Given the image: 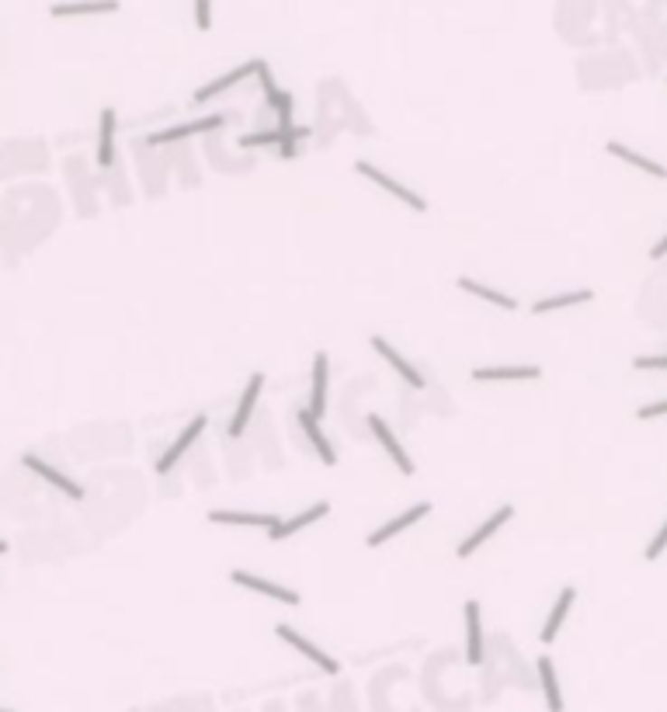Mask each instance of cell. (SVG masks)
Returning <instances> with one entry per match:
<instances>
[{
	"label": "cell",
	"mask_w": 667,
	"mask_h": 712,
	"mask_svg": "<svg viewBox=\"0 0 667 712\" xmlns=\"http://www.w3.org/2000/svg\"><path fill=\"white\" fill-rule=\"evenodd\" d=\"M275 636H278L282 643H289L292 650L299 653V657H306V660H310L316 670H324V674H331V678H334V674H341V660H337V657H331L327 650H320V646L313 643V640H306V636H303L296 625L278 623V625H275Z\"/></svg>",
	"instance_id": "obj_1"
},
{
	"label": "cell",
	"mask_w": 667,
	"mask_h": 712,
	"mask_svg": "<svg viewBox=\"0 0 667 712\" xmlns=\"http://www.w3.org/2000/svg\"><path fill=\"white\" fill-rule=\"evenodd\" d=\"M355 174H362L365 181H372L376 188H382L386 195H393V199L400 201V205H407V209H414V212H427V201H424V195L410 192V188H407V184H400L397 178H390L386 171H379L376 164H369V160H358Z\"/></svg>",
	"instance_id": "obj_2"
},
{
	"label": "cell",
	"mask_w": 667,
	"mask_h": 712,
	"mask_svg": "<svg viewBox=\"0 0 667 712\" xmlns=\"http://www.w3.org/2000/svg\"><path fill=\"white\" fill-rule=\"evenodd\" d=\"M226 118L230 115H205V118H195V122H184V126H171V129H156L150 133L143 143L146 146H171V143H184V139H192V136H205V133H216L226 126Z\"/></svg>",
	"instance_id": "obj_3"
},
{
	"label": "cell",
	"mask_w": 667,
	"mask_h": 712,
	"mask_svg": "<svg viewBox=\"0 0 667 712\" xmlns=\"http://www.w3.org/2000/svg\"><path fill=\"white\" fill-rule=\"evenodd\" d=\"M230 580H233L237 587L254 591V595H261V598L278 601V604H289V608H296V604H299V591H292V587L278 584V580L258 577V574H250V570H233V574H230Z\"/></svg>",
	"instance_id": "obj_4"
},
{
	"label": "cell",
	"mask_w": 667,
	"mask_h": 712,
	"mask_svg": "<svg viewBox=\"0 0 667 712\" xmlns=\"http://www.w3.org/2000/svg\"><path fill=\"white\" fill-rule=\"evenodd\" d=\"M369 431H372V438L379 442V448L390 455V463L400 469V476H414V459H410V455H407V448L400 445L397 431L382 421L379 414H369Z\"/></svg>",
	"instance_id": "obj_5"
},
{
	"label": "cell",
	"mask_w": 667,
	"mask_h": 712,
	"mask_svg": "<svg viewBox=\"0 0 667 712\" xmlns=\"http://www.w3.org/2000/svg\"><path fill=\"white\" fill-rule=\"evenodd\" d=\"M512 518H514V508H512V504H501L497 511L490 514L487 521H480V525H476V529H473V532H469L466 539L459 542L456 557H459V559H469L473 553H476V549H484V542H490V539L501 532V529H504V525H508Z\"/></svg>",
	"instance_id": "obj_6"
},
{
	"label": "cell",
	"mask_w": 667,
	"mask_h": 712,
	"mask_svg": "<svg viewBox=\"0 0 667 712\" xmlns=\"http://www.w3.org/2000/svg\"><path fill=\"white\" fill-rule=\"evenodd\" d=\"M261 389H265V372H254V376L247 379L244 393H240V403H237L233 417H230V424H226V435H230L233 442L247 431V424H250L254 410H258V400H261Z\"/></svg>",
	"instance_id": "obj_7"
},
{
	"label": "cell",
	"mask_w": 667,
	"mask_h": 712,
	"mask_svg": "<svg viewBox=\"0 0 667 712\" xmlns=\"http://www.w3.org/2000/svg\"><path fill=\"white\" fill-rule=\"evenodd\" d=\"M205 427H209V417H205V414H195L192 421L184 424V431H181L178 438L171 442V448H167V452L156 459V473L164 476V473H171V469L178 466L181 459H184V452H188V448H192L202 438V431H205Z\"/></svg>",
	"instance_id": "obj_8"
},
{
	"label": "cell",
	"mask_w": 667,
	"mask_h": 712,
	"mask_svg": "<svg viewBox=\"0 0 667 712\" xmlns=\"http://www.w3.org/2000/svg\"><path fill=\"white\" fill-rule=\"evenodd\" d=\"M22 466L28 469V473H35L39 480H45L49 487H56L60 493H63V497H70V501H80V497H84V487H80L77 480H70L63 469L49 466V463H45V459H39L35 452H24V455H22Z\"/></svg>",
	"instance_id": "obj_9"
},
{
	"label": "cell",
	"mask_w": 667,
	"mask_h": 712,
	"mask_svg": "<svg viewBox=\"0 0 667 712\" xmlns=\"http://www.w3.org/2000/svg\"><path fill=\"white\" fill-rule=\"evenodd\" d=\"M427 514H431V501H418L414 508H407V511H400V514H397V518H390L386 525H379L376 532L369 535V546H372V549H379V546H386L390 539H397V535H403V532H407V529H410V525H418V521H424Z\"/></svg>",
	"instance_id": "obj_10"
},
{
	"label": "cell",
	"mask_w": 667,
	"mask_h": 712,
	"mask_svg": "<svg viewBox=\"0 0 667 712\" xmlns=\"http://www.w3.org/2000/svg\"><path fill=\"white\" fill-rule=\"evenodd\" d=\"M327 389H331V355L316 351L310 369V414L324 417L327 414Z\"/></svg>",
	"instance_id": "obj_11"
},
{
	"label": "cell",
	"mask_w": 667,
	"mask_h": 712,
	"mask_svg": "<svg viewBox=\"0 0 667 712\" xmlns=\"http://www.w3.org/2000/svg\"><path fill=\"white\" fill-rule=\"evenodd\" d=\"M327 514H331V504H327V501H313L306 511L292 514L286 521H278L275 529H268V539H271V542H286V539H292L296 532H303V529H310L316 521H324Z\"/></svg>",
	"instance_id": "obj_12"
},
{
	"label": "cell",
	"mask_w": 667,
	"mask_h": 712,
	"mask_svg": "<svg viewBox=\"0 0 667 712\" xmlns=\"http://www.w3.org/2000/svg\"><path fill=\"white\" fill-rule=\"evenodd\" d=\"M296 421H299L306 442H310L313 452H316V459H320L324 466H337V448L327 442V435H324V427H320V417H313L310 407H299V410H296Z\"/></svg>",
	"instance_id": "obj_13"
},
{
	"label": "cell",
	"mask_w": 667,
	"mask_h": 712,
	"mask_svg": "<svg viewBox=\"0 0 667 712\" xmlns=\"http://www.w3.org/2000/svg\"><path fill=\"white\" fill-rule=\"evenodd\" d=\"M372 351H376V355L382 358V361H386V365H390V369H393V372H397V376H400L403 382H407V386H414V389H424L421 369H418V365H410V361H407V358H403L400 351H397V348H393V344L386 341V337H372Z\"/></svg>",
	"instance_id": "obj_14"
},
{
	"label": "cell",
	"mask_w": 667,
	"mask_h": 712,
	"mask_svg": "<svg viewBox=\"0 0 667 712\" xmlns=\"http://www.w3.org/2000/svg\"><path fill=\"white\" fill-rule=\"evenodd\" d=\"M463 619H466V664L480 668L484 664V615H480V601L469 598L463 604Z\"/></svg>",
	"instance_id": "obj_15"
},
{
	"label": "cell",
	"mask_w": 667,
	"mask_h": 712,
	"mask_svg": "<svg viewBox=\"0 0 667 712\" xmlns=\"http://www.w3.org/2000/svg\"><path fill=\"white\" fill-rule=\"evenodd\" d=\"M258 73V60H250V63H240V67H233L230 73H222V77H216V80H209L205 88L195 90V105H209L212 98H220V94H226V90H233L240 80H247V77H254Z\"/></svg>",
	"instance_id": "obj_16"
},
{
	"label": "cell",
	"mask_w": 667,
	"mask_h": 712,
	"mask_svg": "<svg viewBox=\"0 0 667 712\" xmlns=\"http://www.w3.org/2000/svg\"><path fill=\"white\" fill-rule=\"evenodd\" d=\"M209 521L212 525H233V529H275L282 518L265 511H226V508H212L209 511Z\"/></svg>",
	"instance_id": "obj_17"
},
{
	"label": "cell",
	"mask_w": 667,
	"mask_h": 712,
	"mask_svg": "<svg viewBox=\"0 0 667 712\" xmlns=\"http://www.w3.org/2000/svg\"><path fill=\"white\" fill-rule=\"evenodd\" d=\"M539 376H542L539 365H484V369H473L476 382H535Z\"/></svg>",
	"instance_id": "obj_18"
},
{
	"label": "cell",
	"mask_w": 667,
	"mask_h": 712,
	"mask_svg": "<svg viewBox=\"0 0 667 712\" xmlns=\"http://www.w3.org/2000/svg\"><path fill=\"white\" fill-rule=\"evenodd\" d=\"M574 601H578V587H563V591L556 595L553 608H550V615H546V623H542V632H539V640H542L546 646L559 636V629H563V623H567V615H570Z\"/></svg>",
	"instance_id": "obj_19"
},
{
	"label": "cell",
	"mask_w": 667,
	"mask_h": 712,
	"mask_svg": "<svg viewBox=\"0 0 667 712\" xmlns=\"http://www.w3.org/2000/svg\"><path fill=\"white\" fill-rule=\"evenodd\" d=\"M122 4L118 0H67V4H52L49 14L52 18H84V14H115Z\"/></svg>",
	"instance_id": "obj_20"
},
{
	"label": "cell",
	"mask_w": 667,
	"mask_h": 712,
	"mask_svg": "<svg viewBox=\"0 0 667 712\" xmlns=\"http://www.w3.org/2000/svg\"><path fill=\"white\" fill-rule=\"evenodd\" d=\"M115 129H118L115 108H101V118H98V167L101 171H111L115 164Z\"/></svg>",
	"instance_id": "obj_21"
},
{
	"label": "cell",
	"mask_w": 667,
	"mask_h": 712,
	"mask_svg": "<svg viewBox=\"0 0 667 712\" xmlns=\"http://www.w3.org/2000/svg\"><path fill=\"white\" fill-rule=\"evenodd\" d=\"M456 286L463 292H469L473 299H480V303H490V306H501V310L514 313L518 310V299L514 295H508V292H497L490 289V286H484V282H476V278H469V275H459L456 278Z\"/></svg>",
	"instance_id": "obj_22"
},
{
	"label": "cell",
	"mask_w": 667,
	"mask_h": 712,
	"mask_svg": "<svg viewBox=\"0 0 667 712\" xmlns=\"http://www.w3.org/2000/svg\"><path fill=\"white\" fill-rule=\"evenodd\" d=\"M535 670H539V689H542V698H546V709L550 712H563V691H559V678H556V664L550 657H539L535 660Z\"/></svg>",
	"instance_id": "obj_23"
},
{
	"label": "cell",
	"mask_w": 667,
	"mask_h": 712,
	"mask_svg": "<svg viewBox=\"0 0 667 712\" xmlns=\"http://www.w3.org/2000/svg\"><path fill=\"white\" fill-rule=\"evenodd\" d=\"M605 150H608L612 156H619V160H623V164H629V167H636V171L650 174V178L667 181V167H664V164H657V160H650V156L636 154V150H629L625 143H608Z\"/></svg>",
	"instance_id": "obj_24"
},
{
	"label": "cell",
	"mask_w": 667,
	"mask_h": 712,
	"mask_svg": "<svg viewBox=\"0 0 667 712\" xmlns=\"http://www.w3.org/2000/svg\"><path fill=\"white\" fill-rule=\"evenodd\" d=\"M595 299V289H570V292H556V295H546L532 303V313L542 316V313H556V310H570V306H580V303H591Z\"/></svg>",
	"instance_id": "obj_25"
},
{
	"label": "cell",
	"mask_w": 667,
	"mask_h": 712,
	"mask_svg": "<svg viewBox=\"0 0 667 712\" xmlns=\"http://www.w3.org/2000/svg\"><path fill=\"white\" fill-rule=\"evenodd\" d=\"M240 150H254V146H278V129H265V133H247L237 139Z\"/></svg>",
	"instance_id": "obj_26"
},
{
	"label": "cell",
	"mask_w": 667,
	"mask_h": 712,
	"mask_svg": "<svg viewBox=\"0 0 667 712\" xmlns=\"http://www.w3.org/2000/svg\"><path fill=\"white\" fill-rule=\"evenodd\" d=\"M633 369H636V372H667V355L633 358Z\"/></svg>",
	"instance_id": "obj_27"
},
{
	"label": "cell",
	"mask_w": 667,
	"mask_h": 712,
	"mask_svg": "<svg viewBox=\"0 0 667 712\" xmlns=\"http://www.w3.org/2000/svg\"><path fill=\"white\" fill-rule=\"evenodd\" d=\"M664 549H667V521L661 525V529H657V535H653V539L646 542V553H644V557H646V559H661V557H664Z\"/></svg>",
	"instance_id": "obj_28"
},
{
	"label": "cell",
	"mask_w": 667,
	"mask_h": 712,
	"mask_svg": "<svg viewBox=\"0 0 667 712\" xmlns=\"http://www.w3.org/2000/svg\"><path fill=\"white\" fill-rule=\"evenodd\" d=\"M195 28L199 32L212 28V0H195Z\"/></svg>",
	"instance_id": "obj_29"
},
{
	"label": "cell",
	"mask_w": 667,
	"mask_h": 712,
	"mask_svg": "<svg viewBox=\"0 0 667 712\" xmlns=\"http://www.w3.org/2000/svg\"><path fill=\"white\" fill-rule=\"evenodd\" d=\"M667 414V400H653L636 410V421H653V417H664Z\"/></svg>",
	"instance_id": "obj_30"
},
{
	"label": "cell",
	"mask_w": 667,
	"mask_h": 712,
	"mask_svg": "<svg viewBox=\"0 0 667 712\" xmlns=\"http://www.w3.org/2000/svg\"><path fill=\"white\" fill-rule=\"evenodd\" d=\"M650 258H653V261H664V258H667V233L661 237V240H657V244L650 247Z\"/></svg>",
	"instance_id": "obj_31"
},
{
	"label": "cell",
	"mask_w": 667,
	"mask_h": 712,
	"mask_svg": "<svg viewBox=\"0 0 667 712\" xmlns=\"http://www.w3.org/2000/svg\"><path fill=\"white\" fill-rule=\"evenodd\" d=\"M4 549H7V546H4V542H0V553H4Z\"/></svg>",
	"instance_id": "obj_32"
},
{
	"label": "cell",
	"mask_w": 667,
	"mask_h": 712,
	"mask_svg": "<svg viewBox=\"0 0 667 712\" xmlns=\"http://www.w3.org/2000/svg\"><path fill=\"white\" fill-rule=\"evenodd\" d=\"M0 712H14V709H0Z\"/></svg>",
	"instance_id": "obj_33"
}]
</instances>
